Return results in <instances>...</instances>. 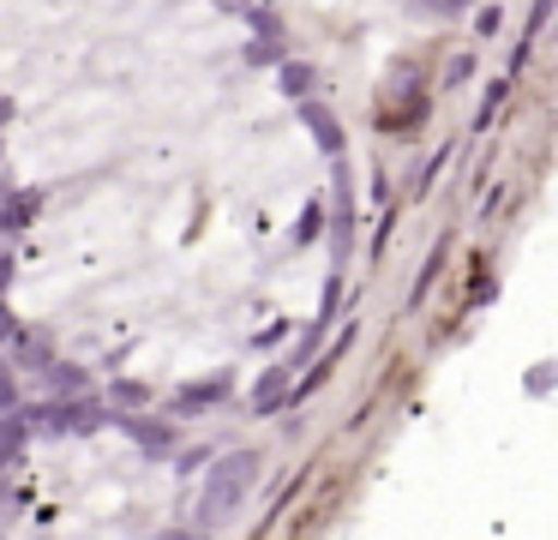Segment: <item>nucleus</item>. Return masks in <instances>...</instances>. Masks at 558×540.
I'll return each mask as SVG.
<instances>
[{
    "mask_svg": "<svg viewBox=\"0 0 558 540\" xmlns=\"http://www.w3.org/2000/svg\"><path fill=\"white\" fill-rule=\"evenodd\" d=\"M210 463V444H205V451H181V463H174V468H181V475H193V468H205Z\"/></svg>",
    "mask_w": 558,
    "mask_h": 540,
    "instance_id": "nucleus-26",
    "label": "nucleus"
},
{
    "mask_svg": "<svg viewBox=\"0 0 558 540\" xmlns=\"http://www.w3.org/2000/svg\"><path fill=\"white\" fill-rule=\"evenodd\" d=\"M498 24H505V12H498V0H493V7H481V12H474V36H493Z\"/></svg>",
    "mask_w": 558,
    "mask_h": 540,
    "instance_id": "nucleus-23",
    "label": "nucleus"
},
{
    "mask_svg": "<svg viewBox=\"0 0 558 540\" xmlns=\"http://www.w3.org/2000/svg\"><path fill=\"white\" fill-rule=\"evenodd\" d=\"M265 475L258 451H229L222 463H205V499H198V528H217L234 504L253 492V480Z\"/></svg>",
    "mask_w": 558,
    "mask_h": 540,
    "instance_id": "nucleus-1",
    "label": "nucleus"
},
{
    "mask_svg": "<svg viewBox=\"0 0 558 540\" xmlns=\"http://www.w3.org/2000/svg\"><path fill=\"white\" fill-rule=\"evenodd\" d=\"M301 127L313 132V144H318L325 156H342V151H349V132H342L337 108L318 103V96H301Z\"/></svg>",
    "mask_w": 558,
    "mask_h": 540,
    "instance_id": "nucleus-5",
    "label": "nucleus"
},
{
    "mask_svg": "<svg viewBox=\"0 0 558 540\" xmlns=\"http://www.w3.org/2000/svg\"><path fill=\"white\" fill-rule=\"evenodd\" d=\"M445 163H450V144H438V151L426 156V168L414 175V199H426V192H433V180L445 175Z\"/></svg>",
    "mask_w": 558,
    "mask_h": 540,
    "instance_id": "nucleus-18",
    "label": "nucleus"
},
{
    "mask_svg": "<svg viewBox=\"0 0 558 540\" xmlns=\"http://www.w3.org/2000/svg\"><path fill=\"white\" fill-rule=\"evenodd\" d=\"M7 499H13V492H7V487H0V504H7Z\"/></svg>",
    "mask_w": 558,
    "mask_h": 540,
    "instance_id": "nucleus-31",
    "label": "nucleus"
},
{
    "mask_svg": "<svg viewBox=\"0 0 558 540\" xmlns=\"http://www.w3.org/2000/svg\"><path fill=\"white\" fill-rule=\"evenodd\" d=\"M553 7H558V0H534V7H529V31H522V43H517V55H510V72H517V67H522V60H529V48H534V36H541V31H546V19H553Z\"/></svg>",
    "mask_w": 558,
    "mask_h": 540,
    "instance_id": "nucleus-14",
    "label": "nucleus"
},
{
    "mask_svg": "<svg viewBox=\"0 0 558 540\" xmlns=\"http://www.w3.org/2000/svg\"><path fill=\"white\" fill-rule=\"evenodd\" d=\"M505 103H510V79H493L481 96V115H474V132H493V120L505 115Z\"/></svg>",
    "mask_w": 558,
    "mask_h": 540,
    "instance_id": "nucleus-15",
    "label": "nucleus"
},
{
    "mask_svg": "<svg viewBox=\"0 0 558 540\" xmlns=\"http://www.w3.org/2000/svg\"><path fill=\"white\" fill-rule=\"evenodd\" d=\"M277 67H282V96H294V103H301V96H313V79H318V72H313V60H289V55H282L277 60Z\"/></svg>",
    "mask_w": 558,
    "mask_h": 540,
    "instance_id": "nucleus-12",
    "label": "nucleus"
},
{
    "mask_svg": "<svg viewBox=\"0 0 558 540\" xmlns=\"http://www.w3.org/2000/svg\"><path fill=\"white\" fill-rule=\"evenodd\" d=\"M522 391H529V396L558 391V360H546V372H529V379H522Z\"/></svg>",
    "mask_w": 558,
    "mask_h": 540,
    "instance_id": "nucleus-22",
    "label": "nucleus"
},
{
    "mask_svg": "<svg viewBox=\"0 0 558 540\" xmlns=\"http://www.w3.org/2000/svg\"><path fill=\"white\" fill-rule=\"evenodd\" d=\"M421 7H426V12H445V19H457V12H469L474 0H421Z\"/></svg>",
    "mask_w": 558,
    "mask_h": 540,
    "instance_id": "nucleus-25",
    "label": "nucleus"
},
{
    "mask_svg": "<svg viewBox=\"0 0 558 540\" xmlns=\"http://www.w3.org/2000/svg\"><path fill=\"white\" fill-rule=\"evenodd\" d=\"M25 396H19V384H13V367L0 372V408H19Z\"/></svg>",
    "mask_w": 558,
    "mask_h": 540,
    "instance_id": "nucleus-24",
    "label": "nucleus"
},
{
    "mask_svg": "<svg viewBox=\"0 0 558 540\" xmlns=\"http://www.w3.org/2000/svg\"><path fill=\"white\" fill-rule=\"evenodd\" d=\"M19 331V319H13V307H7V300H0V343H7V336Z\"/></svg>",
    "mask_w": 558,
    "mask_h": 540,
    "instance_id": "nucleus-27",
    "label": "nucleus"
},
{
    "mask_svg": "<svg viewBox=\"0 0 558 540\" xmlns=\"http://www.w3.org/2000/svg\"><path fill=\"white\" fill-rule=\"evenodd\" d=\"M229 384H234V372H217V379H193V384H181V391L169 396V415L181 420V415H198V408H217L222 396H229Z\"/></svg>",
    "mask_w": 558,
    "mask_h": 540,
    "instance_id": "nucleus-8",
    "label": "nucleus"
},
{
    "mask_svg": "<svg viewBox=\"0 0 558 540\" xmlns=\"http://www.w3.org/2000/svg\"><path fill=\"white\" fill-rule=\"evenodd\" d=\"M102 403H109V408H150V403H157V391H150L145 379H114Z\"/></svg>",
    "mask_w": 558,
    "mask_h": 540,
    "instance_id": "nucleus-11",
    "label": "nucleus"
},
{
    "mask_svg": "<svg viewBox=\"0 0 558 540\" xmlns=\"http://www.w3.org/2000/svg\"><path fill=\"white\" fill-rule=\"evenodd\" d=\"M25 444H31V420L19 408H0V480L25 463Z\"/></svg>",
    "mask_w": 558,
    "mask_h": 540,
    "instance_id": "nucleus-9",
    "label": "nucleus"
},
{
    "mask_svg": "<svg viewBox=\"0 0 558 540\" xmlns=\"http://www.w3.org/2000/svg\"><path fill=\"white\" fill-rule=\"evenodd\" d=\"M43 204H49V187H7L0 192V240L25 235V228L43 216Z\"/></svg>",
    "mask_w": 558,
    "mask_h": 540,
    "instance_id": "nucleus-3",
    "label": "nucleus"
},
{
    "mask_svg": "<svg viewBox=\"0 0 558 540\" xmlns=\"http://www.w3.org/2000/svg\"><path fill=\"white\" fill-rule=\"evenodd\" d=\"M13 276H19V252H13V240H0V300L13 295Z\"/></svg>",
    "mask_w": 558,
    "mask_h": 540,
    "instance_id": "nucleus-20",
    "label": "nucleus"
},
{
    "mask_svg": "<svg viewBox=\"0 0 558 540\" xmlns=\"http://www.w3.org/2000/svg\"><path fill=\"white\" fill-rule=\"evenodd\" d=\"M318 228H325V199H313V204L301 211V228H294V240L306 247V240H318Z\"/></svg>",
    "mask_w": 558,
    "mask_h": 540,
    "instance_id": "nucleus-19",
    "label": "nucleus"
},
{
    "mask_svg": "<svg viewBox=\"0 0 558 540\" xmlns=\"http://www.w3.org/2000/svg\"><path fill=\"white\" fill-rule=\"evenodd\" d=\"M19 415L31 420V432H49V439H61V432H97V427H109V403H102L97 391L49 396V403H19Z\"/></svg>",
    "mask_w": 558,
    "mask_h": 540,
    "instance_id": "nucleus-2",
    "label": "nucleus"
},
{
    "mask_svg": "<svg viewBox=\"0 0 558 540\" xmlns=\"http://www.w3.org/2000/svg\"><path fill=\"white\" fill-rule=\"evenodd\" d=\"M13 115H19V108H13V96H0V132L13 127Z\"/></svg>",
    "mask_w": 558,
    "mask_h": 540,
    "instance_id": "nucleus-28",
    "label": "nucleus"
},
{
    "mask_svg": "<svg viewBox=\"0 0 558 540\" xmlns=\"http://www.w3.org/2000/svg\"><path fill=\"white\" fill-rule=\"evenodd\" d=\"M282 55H289L282 36H258V43H246V67H277Z\"/></svg>",
    "mask_w": 558,
    "mask_h": 540,
    "instance_id": "nucleus-17",
    "label": "nucleus"
},
{
    "mask_svg": "<svg viewBox=\"0 0 558 540\" xmlns=\"http://www.w3.org/2000/svg\"><path fill=\"white\" fill-rule=\"evenodd\" d=\"M0 355H7V367L43 372V367L54 360V336H49V331H25V324H19V331L7 336V343H0Z\"/></svg>",
    "mask_w": 558,
    "mask_h": 540,
    "instance_id": "nucleus-6",
    "label": "nucleus"
},
{
    "mask_svg": "<svg viewBox=\"0 0 558 540\" xmlns=\"http://www.w3.org/2000/svg\"><path fill=\"white\" fill-rule=\"evenodd\" d=\"M217 7H222V12H246V0H217Z\"/></svg>",
    "mask_w": 558,
    "mask_h": 540,
    "instance_id": "nucleus-29",
    "label": "nucleus"
},
{
    "mask_svg": "<svg viewBox=\"0 0 558 540\" xmlns=\"http://www.w3.org/2000/svg\"><path fill=\"white\" fill-rule=\"evenodd\" d=\"M474 67H481V60H474V48H457V55L445 60V91H462V84L474 79Z\"/></svg>",
    "mask_w": 558,
    "mask_h": 540,
    "instance_id": "nucleus-16",
    "label": "nucleus"
},
{
    "mask_svg": "<svg viewBox=\"0 0 558 540\" xmlns=\"http://www.w3.org/2000/svg\"><path fill=\"white\" fill-rule=\"evenodd\" d=\"M109 427H121L145 456H169L174 451V427H169V420H145V415H133V408H109Z\"/></svg>",
    "mask_w": 558,
    "mask_h": 540,
    "instance_id": "nucleus-4",
    "label": "nucleus"
},
{
    "mask_svg": "<svg viewBox=\"0 0 558 540\" xmlns=\"http://www.w3.org/2000/svg\"><path fill=\"white\" fill-rule=\"evenodd\" d=\"M246 24H253L258 36H282V19H277V12H265V7H253V0H246Z\"/></svg>",
    "mask_w": 558,
    "mask_h": 540,
    "instance_id": "nucleus-21",
    "label": "nucleus"
},
{
    "mask_svg": "<svg viewBox=\"0 0 558 540\" xmlns=\"http://www.w3.org/2000/svg\"><path fill=\"white\" fill-rule=\"evenodd\" d=\"M289 379H294L289 360H277V367L258 372V384H253V420H270V415H282V408H289Z\"/></svg>",
    "mask_w": 558,
    "mask_h": 540,
    "instance_id": "nucleus-7",
    "label": "nucleus"
},
{
    "mask_svg": "<svg viewBox=\"0 0 558 540\" xmlns=\"http://www.w3.org/2000/svg\"><path fill=\"white\" fill-rule=\"evenodd\" d=\"M438 276H445V240H438V247H433V259L421 264V276H414V288H409V312H421V300L433 295V283H438Z\"/></svg>",
    "mask_w": 558,
    "mask_h": 540,
    "instance_id": "nucleus-13",
    "label": "nucleus"
},
{
    "mask_svg": "<svg viewBox=\"0 0 558 540\" xmlns=\"http://www.w3.org/2000/svg\"><path fill=\"white\" fill-rule=\"evenodd\" d=\"M43 384H49V396H78V391H90V372L73 367V360H49V367H43Z\"/></svg>",
    "mask_w": 558,
    "mask_h": 540,
    "instance_id": "nucleus-10",
    "label": "nucleus"
},
{
    "mask_svg": "<svg viewBox=\"0 0 558 540\" xmlns=\"http://www.w3.org/2000/svg\"><path fill=\"white\" fill-rule=\"evenodd\" d=\"M0 163H7V132H0Z\"/></svg>",
    "mask_w": 558,
    "mask_h": 540,
    "instance_id": "nucleus-30",
    "label": "nucleus"
}]
</instances>
